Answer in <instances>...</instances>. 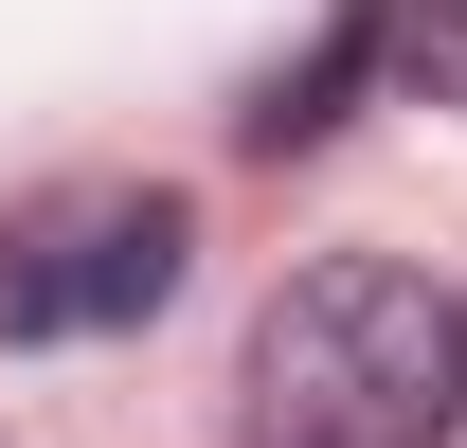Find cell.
Listing matches in <instances>:
<instances>
[{"label":"cell","mask_w":467,"mask_h":448,"mask_svg":"<svg viewBox=\"0 0 467 448\" xmlns=\"http://www.w3.org/2000/svg\"><path fill=\"white\" fill-rule=\"evenodd\" d=\"M467 431V305L413 251H324L252 323V448H450Z\"/></svg>","instance_id":"6da1fadb"},{"label":"cell","mask_w":467,"mask_h":448,"mask_svg":"<svg viewBox=\"0 0 467 448\" xmlns=\"http://www.w3.org/2000/svg\"><path fill=\"white\" fill-rule=\"evenodd\" d=\"M180 270H198V216L162 179L36 198V216H0V341H126L180 305Z\"/></svg>","instance_id":"7a4b0ae2"},{"label":"cell","mask_w":467,"mask_h":448,"mask_svg":"<svg viewBox=\"0 0 467 448\" xmlns=\"http://www.w3.org/2000/svg\"><path fill=\"white\" fill-rule=\"evenodd\" d=\"M359 72H378V0H342V18H324V36H306L288 72H252V108H234V144H270V162H288V144H324Z\"/></svg>","instance_id":"3957f363"},{"label":"cell","mask_w":467,"mask_h":448,"mask_svg":"<svg viewBox=\"0 0 467 448\" xmlns=\"http://www.w3.org/2000/svg\"><path fill=\"white\" fill-rule=\"evenodd\" d=\"M378 72H413L431 108H467V0H378Z\"/></svg>","instance_id":"277c9868"}]
</instances>
